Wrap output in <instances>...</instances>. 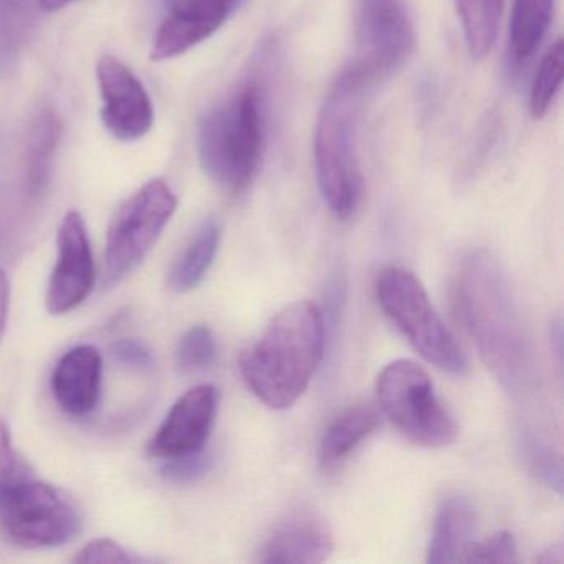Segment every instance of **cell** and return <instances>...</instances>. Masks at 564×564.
Segmentation results:
<instances>
[{"mask_svg":"<svg viewBox=\"0 0 564 564\" xmlns=\"http://www.w3.org/2000/svg\"><path fill=\"white\" fill-rule=\"evenodd\" d=\"M455 305L488 368L510 391H523L533 376V352L503 272L488 253L464 259L455 282Z\"/></svg>","mask_w":564,"mask_h":564,"instance_id":"cell-1","label":"cell"},{"mask_svg":"<svg viewBox=\"0 0 564 564\" xmlns=\"http://www.w3.org/2000/svg\"><path fill=\"white\" fill-rule=\"evenodd\" d=\"M325 349V323L312 302H295L270 319L262 336L240 355L250 391L272 409L295 404L308 389Z\"/></svg>","mask_w":564,"mask_h":564,"instance_id":"cell-2","label":"cell"},{"mask_svg":"<svg viewBox=\"0 0 564 564\" xmlns=\"http://www.w3.org/2000/svg\"><path fill=\"white\" fill-rule=\"evenodd\" d=\"M265 85L252 77L200 121L197 151L204 173L224 189L242 193L256 180L267 150Z\"/></svg>","mask_w":564,"mask_h":564,"instance_id":"cell-3","label":"cell"},{"mask_svg":"<svg viewBox=\"0 0 564 564\" xmlns=\"http://www.w3.org/2000/svg\"><path fill=\"white\" fill-rule=\"evenodd\" d=\"M372 85L345 68L326 95L315 128V166L323 199L338 219H349L362 197L358 128L362 101Z\"/></svg>","mask_w":564,"mask_h":564,"instance_id":"cell-4","label":"cell"},{"mask_svg":"<svg viewBox=\"0 0 564 564\" xmlns=\"http://www.w3.org/2000/svg\"><path fill=\"white\" fill-rule=\"evenodd\" d=\"M376 296L384 315L412 348L442 371L460 376L467 359L429 300L421 280L401 267H386L376 276Z\"/></svg>","mask_w":564,"mask_h":564,"instance_id":"cell-5","label":"cell"},{"mask_svg":"<svg viewBox=\"0 0 564 564\" xmlns=\"http://www.w3.org/2000/svg\"><path fill=\"white\" fill-rule=\"evenodd\" d=\"M376 394L382 415L415 445L447 447L457 424L435 394L427 371L411 359H398L378 376Z\"/></svg>","mask_w":564,"mask_h":564,"instance_id":"cell-6","label":"cell"},{"mask_svg":"<svg viewBox=\"0 0 564 564\" xmlns=\"http://www.w3.org/2000/svg\"><path fill=\"white\" fill-rule=\"evenodd\" d=\"M176 209V194L161 180L144 184L123 204L108 230L105 285H115L143 262Z\"/></svg>","mask_w":564,"mask_h":564,"instance_id":"cell-7","label":"cell"},{"mask_svg":"<svg viewBox=\"0 0 564 564\" xmlns=\"http://www.w3.org/2000/svg\"><path fill=\"white\" fill-rule=\"evenodd\" d=\"M0 524L12 543L39 550L70 543L82 518L64 491L32 478L0 505Z\"/></svg>","mask_w":564,"mask_h":564,"instance_id":"cell-8","label":"cell"},{"mask_svg":"<svg viewBox=\"0 0 564 564\" xmlns=\"http://www.w3.org/2000/svg\"><path fill=\"white\" fill-rule=\"evenodd\" d=\"M414 42L404 0H358L356 57L349 67L372 87L408 61Z\"/></svg>","mask_w":564,"mask_h":564,"instance_id":"cell-9","label":"cell"},{"mask_svg":"<svg viewBox=\"0 0 564 564\" xmlns=\"http://www.w3.org/2000/svg\"><path fill=\"white\" fill-rule=\"evenodd\" d=\"M101 98V123L123 143H133L150 133L154 105L138 75L120 58L105 55L97 65Z\"/></svg>","mask_w":564,"mask_h":564,"instance_id":"cell-10","label":"cell"},{"mask_svg":"<svg viewBox=\"0 0 564 564\" xmlns=\"http://www.w3.org/2000/svg\"><path fill=\"white\" fill-rule=\"evenodd\" d=\"M57 263L47 289V308L52 315H64L80 306L95 285V260L84 217L72 210L58 229Z\"/></svg>","mask_w":564,"mask_h":564,"instance_id":"cell-11","label":"cell"},{"mask_svg":"<svg viewBox=\"0 0 564 564\" xmlns=\"http://www.w3.org/2000/svg\"><path fill=\"white\" fill-rule=\"evenodd\" d=\"M247 0H166V14L151 47V61L181 57L213 37Z\"/></svg>","mask_w":564,"mask_h":564,"instance_id":"cell-12","label":"cell"},{"mask_svg":"<svg viewBox=\"0 0 564 564\" xmlns=\"http://www.w3.org/2000/svg\"><path fill=\"white\" fill-rule=\"evenodd\" d=\"M217 401L219 394L213 384L196 386L184 392L148 444V455L170 460L206 448L216 421Z\"/></svg>","mask_w":564,"mask_h":564,"instance_id":"cell-13","label":"cell"},{"mask_svg":"<svg viewBox=\"0 0 564 564\" xmlns=\"http://www.w3.org/2000/svg\"><path fill=\"white\" fill-rule=\"evenodd\" d=\"M335 550L332 530L316 511L286 514L263 541L260 563H323Z\"/></svg>","mask_w":564,"mask_h":564,"instance_id":"cell-14","label":"cell"},{"mask_svg":"<svg viewBox=\"0 0 564 564\" xmlns=\"http://www.w3.org/2000/svg\"><path fill=\"white\" fill-rule=\"evenodd\" d=\"M104 358L95 346L80 345L62 356L52 375L58 408L74 417L90 415L100 404Z\"/></svg>","mask_w":564,"mask_h":564,"instance_id":"cell-15","label":"cell"},{"mask_svg":"<svg viewBox=\"0 0 564 564\" xmlns=\"http://www.w3.org/2000/svg\"><path fill=\"white\" fill-rule=\"evenodd\" d=\"M474 505L467 497L454 495L447 497L438 507L432 527L431 543L427 547V561L432 564L458 563L465 560L468 547L474 543Z\"/></svg>","mask_w":564,"mask_h":564,"instance_id":"cell-16","label":"cell"},{"mask_svg":"<svg viewBox=\"0 0 564 564\" xmlns=\"http://www.w3.org/2000/svg\"><path fill=\"white\" fill-rule=\"evenodd\" d=\"M378 425L379 412L372 405H351L343 411L323 432L319 442V462L323 467H336L346 460Z\"/></svg>","mask_w":564,"mask_h":564,"instance_id":"cell-17","label":"cell"},{"mask_svg":"<svg viewBox=\"0 0 564 564\" xmlns=\"http://www.w3.org/2000/svg\"><path fill=\"white\" fill-rule=\"evenodd\" d=\"M220 239H223V227L216 219L206 220L199 227L196 236L191 239L189 246L171 267L167 283L174 292H193L203 283L216 260Z\"/></svg>","mask_w":564,"mask_h":564,"instance_id":"cell-18","label":"cell"},{"mask_svg":"<svg viewBox=\"0 0 564 564\" xmlns=\"http://www.w3.org/2000/svg\"><path fill=\"white\" fill-rule=\"evenodd\" d=\"M554 0H513L508 57L520 68L531 61L540 47L553 18Z\"/></svg>","mask_w":564,"mask_h":564,"instance_id":"cell-19","label":"cell"},{"mask_svg":"<svg viewBox=\"0 0 564 564\" xmlns=\"http://www.w3.org/2000/svg\"><path fill=\"white\" fill-rule=\"evenodd\" d=\"M62 137V121L54 108L45 107L32 121L28 143V186L39 196L51 180L55 151Z\"/></svg>","mask_w":564,"mask_h":564,"instance_id":"cell-20","label":"cell"},{"mask_svg":"<svg viewBox=\"0 0 564 564\" xmlns=\"http://www.w3.org/2000/svg\"><path fill=\"white\" fill-rule=\"evenodd\" d=\"M464 29L465 44L471 57L481 61L490 55L497 41L503 0H455Z\"/></svg>","mask_w":564,"mask_h":564,"instance_id":"cell-21","label":"cell"},{"mask_svg":"<svg viewBox=\"0 0 564 564\" xmlns=\"http://www.w3.org/2000/svg\"><path fill=\"white\" fill-rule=\"evenodd\" d=\"M564 42L557 39L541 61L530 91V113L534 120L546 117L563 85Z\"/></svg>","mask_w":564,"mask_h":564,"instance_id":"cell-22","label":"cell"},{"mask_svg":"<svg viewBox=\"0 0 564 564\" xmlns=\"http://www.w3.org/2000/svg\"><path fill=\"white\" fill-rule=\"evenodd\" d=\"M217 356L216 338L206 325L193 326L184 333L176 349L177 366L184 372L204 371L214 365Z\"/></svg>","mask_w":564,"mask_h":564,"instance_id":"cell-23","label":"cell"},{"mask_svg":"<svg viewBox=\"0 0 564 564\" xmlns=\"http://www.w3.org/2000/svg\"><path fill=\"white\" fill-rule=\"evenodd\" d=\"M521 455L531 474L536 475L544 485L553 488L556 494L563 490V467L561 458L553 448L547 447L540 437L523 434L520 441Z\"/></svg>","mask_w":564,"mask_h":564,"instance_id":"cell-24","label":"cell"},{"mask_svg":"<svg viewBox=\"0 0 564 564\" xmlns=\"http://www.w3.org/2000/svg\"><path fill=\"white\" fill-rule=\"evenodd\" d=\"M32 478L31 467L12 444L11 429L0 419V505Z\"/></svg>","mask_w":564,"mask_h":564,"instance_id":"cell-25","label":"cell"},{"mask_svg":"<svg viewBox=\"0 0 564 564\" xmlns=\"http://www.w3.org/2000/svg\"><path fill=\"white\" fill-rule=\"evenodd\" d=\"M517 543L513 534L500 531L487 540L474 541L465 554L464 563H514Z\"/></svg>","mask_w":564,"mask_h":564,"instance_id":"cell-26","label":"cell"},{"mask_svg":"<svg viewBox=\"0 0 564 564\" xmlns=\"http://www.w3.org/2000/svg\"><path fill=\"white\" fill-rule=\"evenodd\" d=\"M163 462L161 471L166 480L173 481V484H194L209 474L210 468L214 467V455L203 448L194 454Z\"/></svg>","mask_w":564,"mask_h":564,"instance_id":"cell-27","label":"cell"},{"mask_svg":"<svg viewBox=\"0 0 564 564\" xmlns=\"http://www.w3.org/2000/svg\"><path fill=\"white\" fill-rule=\"evenodd\" d=\"M144 557L137 556V554L130 553L124 550L121 544L117 541L107 540H94L82 547L78 551L77 556L74 557V563H117V564H131V563H144Z\"/></svg>","mask_w":564,"mask_h":564,"instance_id":"cell-28","label":"cell"},{"mask_svg":"<svg viewBox=\"0 0 564 564\" xmlns=\"http://www.w3.org/2000/svg\"><path fill=\"white\" fill-rule=\"evenodd\" d=\"M110 355L118 365L138 369V371H148L154 365L153 352L138 339H121V341L115 343L111 346Z\"/></svg>","mask_w":564,"mask_h":564,"instance_id":"cell-29","label":"cell"},{"mask_svg":"<svg viewBox=\"0 0 564 564\" xmlns=\"http://www.w3.org/2000/svg\"><path fill=\"white\" fill-rule=\"evenodd\" d=\"M9 305H11V282L4 270H0V338L4 335L8 323Z\"/></svg>","mask_w":564,"mask_h":564,"instance_id":"cell-30","label":"cell"},{"mask_svg":"<svg viewBox=\"0 0 564 564\" xmlns=\"http://www.w3.org/2000/svg\"><path fill=\"white\" fill-rule=\"evenodd\" d=\"M75 0H37L39 8L45 12H57L67 6L74 4Z\"/></svg>","mask_w":564,"mask_h":564,"instance_id":"cell-31","label":"cell"},{"mask_svg":"<svg viewBox=\"0 0 564 564\" xmlns=\"http://www.w3.org/2000/svg\"><path fill=\"white\" fill-rule=\"evenodd\" d=\"M563 546L556 544L551 550L544 551V556L540 557L541 563H563Z\"/></svg>","mask_w":564,"mask_h":564,"instance_id":"cell-32","label":"cell"}]
</instances>
